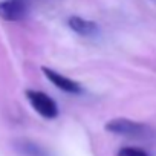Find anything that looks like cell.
Returning <instances> with one entry per match:
<instances>
[{
	"label": "cell",
	"mask_w": 156,
	"mask_h": 156,
	"mask_svg": "<svg viewBox=\"0 0 156 156\" xmlns=\"http://www.w3.org/2000/svg\"><path fill=\"white\" fill-rule=\"evenodd\" d=\"M26 98L31 103L32 109L46 119H54L58 116L57 103L40 90H26Z\"/></svg>",
	"instance_id": "cell-1"
},
{
	"label": "cell",
	"mask_w": 156,
	"mask_h": 156,
	"mask_svg": "<svg viewBox=\"0 0 156 156\" xmlns=\"http://www.w3.org/2000/svg\"><path fill=\"white\" fill-rule=\"evenodd\" d=\"M31 0H2L0 17L6 22H22L29 16Z\"/></svg>",
	"instance_id": "cell-2"
},
{
	"label": "cell",
	"mask_w": 156,
	"mask_h": 156,
	"mask_svg": "<svg viewBox=\"0 0 156 156\" xmlns=\"http://www.w3.org/2000/svg\"><path fill=\"white\" fill-rule=\"evenodd\" d=\"M106 132L109 133H115V135H122V136H141L145 132V126L138 122V121H132L127 118H115L110 119L106 126H104Z\"/></svg>",
	"instance_id": "cell-3"
},
{
	"label": "cell",
	"mask_w": 156,
	"mask_h": 156,
	"mask_svg": "<svg viewBox=\"0 0 156 156\" xmlns=\"http://www.w3.org/2000/svg\"><path fill=\"white\" fill-rule=\"evenodd\" d=\"M41 70L44 72L46 78L55 86L58 87L60 90L66 92V94H72V95H76V94H81L83 92V87L80 86V83H76L73 80H70V78L61 75L60 72H55L49 67H41Z\"/></svg>",
	"instance_id": "cell-4"
},
{
	"label": "cell",
	"mask_w": 156,
	"mask_h": 156,
	"mask_svg": "<svg viewBox=\"0 0 156 156\" xmlns=\"http://www.w3.org/2000/svg\"><path fill=\"white\" fill-rule=\"evenodd\" d=\"M67 26H69L73 32H76L78 35H83V37H94V35H97L98 31H100V28H98V25H97L95 22L86 20V19L78 17V16L69 17Z\"/></svg>",
	"instance_id": "cell-5"
},
{
	"label": "cell",
	"mask_w": 156,
	"mask_h": 156,
	"mask_svg": "<svg viewBox=\"0 0 156 156\" xmlns=\"http://www.w3.org/2000/svg\"><path fill=\"white\" fill-rule=\"evenodd\" d=\"M22 151L26 156H46V153H44L43 148H40L38 145L31 144V142H23L22 144Z\"/></svg>",
	"instance_id": "cell-6"
},
{
	"label": "cell",
	"mask_w": 156,
	"mask_h": 156,
	"mask_svg": "<svg viewBox=\"0 0 156 156\" xmlns=\"http://www.w3.org/2000/svg\"><path fill=\"white\" fill-rule=\"evenodd\" d=\"M116 156H150L145 150L136 148V147H122L118 150Z\"/></svg>",
	"instance_id": "cell-7"
},
{
	"label": "cell",
	"mask_w": 156,
	"mask_h": 156,
	"mask_svg": "<svg viewBox=\"0 0 156 156\" xmlns=\"http://www.w3.org/2000/svg\"><path fill=\"white\" fill-rule=\"evenodd\" d=\"M154 2H156V0H154Z\"/></svg>",
	"instance_id": "cell-8"
}]
</instances>
